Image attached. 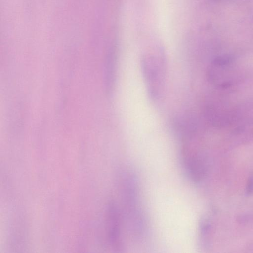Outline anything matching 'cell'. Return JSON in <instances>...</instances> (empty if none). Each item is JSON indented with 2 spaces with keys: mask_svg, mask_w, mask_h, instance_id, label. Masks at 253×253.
I'll list each match as a JSON object with an SVG mask.
<instances>
[{
  "mask_svg": "<svg viewBox=\"0 0 253 253\" xmlns=\"http://www.w3.org/2000/svg\"><path fill=\"white\" fill-rule=\"evenodd\" d=\"M123 199L129 227L133 235L141 237L145 224L140 204L137 181L134 174H127L124 180Z\"/></svg>",
  "mask_w": 253,
  "mask_h": 253,
  "instance_id": "1",
  "label": "cell"
},
{
  "mask_svg": "<svg viewBox=\"0 0 253 253\" xmlns=\"http://www.w3.org/2000/svg\"><path fill=\"white\" fill-rule=\"evenodd\" d=\"M164 63L152 56L144 57L141 70L150 97L157 99L160 96L164 82Z\"/></svg>",
  "mask_w": 253,
  "mask_h": 253,
  "instance_id": "2",
  "label": "cell"
},
{
  "mask_svg": "<svg viewBox=\"0 0 253 253\" xmlns=\"http://www.w3.org/2000/svg\"><path fill=\"white\" fill-rule=\"evenodd\" d=\"M182 163L188 177L194 183L202 182L209 174V161L203 154L186 153L182 157Z\"/></svg>",
  "mask_w": 253,
  "mask_h": 253,
  "instance_id": "3",
  "label": "cell"
},
{
  "mask_svg": "<svg viewBox=\"0 0 253 253\" xmlns=\"http://www.w3.org/2000/svg\"><path fill=\"white\" fill-rule=\"evenodd\" d=\"M107 228L110 246L116 252H121L123 249V242L121 215L119 209L113 201H110L107 206Z\"/></svg>",
  "mask_w": 253,
  "mask_h": 253,
  "instance_id": "4",
  "label": "cell"
},
{
  "mask_svg": "<svg viewBox=\"0 0 253 253\" xmlns=\"http://www.w3.org/2000/svg\"><path fill=\"white\" fill-rule=\"evenodd\" d=\"M116 57L114 54L111 55L107 60L106 68V85L108 92L114 88L116 74Z\"/></svg>",
  "mask_w": 253,
  "mask_h": 253,
  "instance_id": "5",
  "label": "cell"
},
{
  "mask_svg": "<svg viewBox=\"0 0 253 253\" xmlns=\"http://www.w3.org/2000/svg\"><path fill=\"white\" fill-rule=\"evenodd\" d=\"M211 228V224L209 218L207 216L202 217L199 222V238L200 245L204 248H206L209 245Z\"/></svg>",
  "mask_w": 253,
  "mask_h": 253,
  "instance_id": "6",
  "label": "cell"
},
{
  "mask_svg": "<svg viewBox=\"0 0 253 253\" xmlns=\"http://www.w3.org/2000/svg\"><path fill=\"white\" fill-rule=\"evenodd\" d=\"M233 61V57L230 55H225L215 58L211 62V65L216 66H226Z\"/></svg>",
  "mask_w": 253,
  "mask_h": 253,
  "instance_id": "7",
  "label": "cell"
},
{
  "mask_svg": "<svg viewBox=\"0 0 253 253\" xmlns=\"http://www.w3.org/2000/svg\"><path fill=\"white\" fill-rule=\"evenodd\" d=\"M253 193V175L249 178L246 188V193L250 195Z\"/></svg>",
  "mask_w": 253,
  "mask_h": 253,
  "instance_id": "8",
  "label": "cell"
}]
</instances>
